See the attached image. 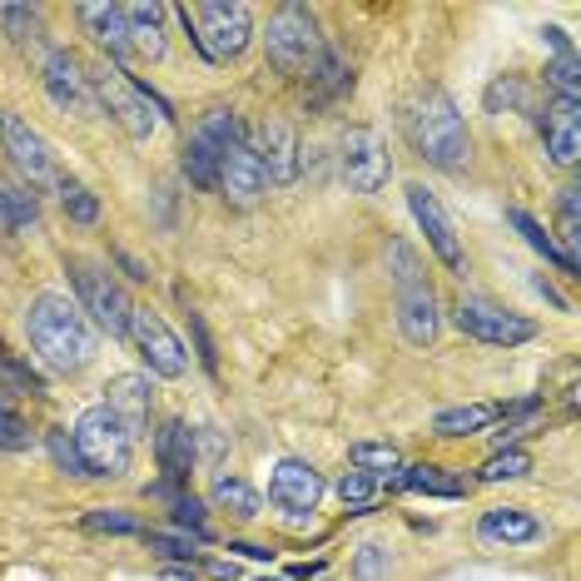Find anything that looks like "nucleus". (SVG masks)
<instances>
[{
  "label": "nucleus",
  "instance_id": "nucleus-1",
  "mask_svg": "<svg viewBox=\"0 0 581 581\" xmlns=\"http://www.w3.org/2000/svg\"><path fill=\"white\" fill-rule=\"evenodd\" d=\"M25 333H31L35 358L51 373H80L95 358V329L80 313V303H71L65 293H35L25 309Z\"/></svg>",
  "mask_w": 581,
  "mask_h": 581
},
{
  "label": "nucleus",
  "instance_id": "nucleus-2",
  "mask_svg": "<svg viewBox=\"0 0 581 581\" xmlns=\"http://www.w3.org/2000/svg\"><path fill=\"white\" fill-rule=\"evenodd\" d=\"M174 15L184 21L194 51L209 65L239 61L254 41V11L239 0H194V6H174Z\"/></svg>",
  "mask_w": 581,
  "mask_h": 581
},
{
  "label": "nucleus",
  "instance_id": "nucleus-3",
  "mask_svg": "<svg viewBox=\"0 0 581 581\" xmlns=\"http://www.w3.org/2000/svg\"><path fill=\"white\" fill-rule=\"evenodd\" d=\"M388 263H392V289H398V329L412 348H428L438 338V293H432L422 259L412 244L392 239L388 244Z\"/></svg>",
  "mask_w": 581,
  "mask_h": 581
},
{
  "label": "nucleus",
  "instance_id": "nucleus-4",
  "mask_svg": "<svg viewBox=\"0 0 581 581\" xmlns=\"http://www.w3.org/2000/svg\"><path fill=\"white\" fill-rule=\"evenodd\" d=\"M75 452H80L85 477H125L135 462V438L110 408H85L75 418Z\"/></svg>",
  "mask_w": 581,
  "mask_h": 581
},
{
  "label": "nucleus",
  "instance_id": "nucleus-5",
  "mask_svg": "<svg viewBox=\"0 0 581 581\" xmlns=\"http://www.w3.org/2000/svg\"><path fill=\"white\" fill-rule=\"evenodd\" d=\"M323 31L319 15L309 6H279V15L269 21V35H263V55L279 75H313V65L323 61Z\"/></svg>",
  "mask_w": 581,
  "mask_h": 581
},
{
  "label": "nucleus",
  "instance_id": "nucleus-6",
  "mask_svg": "<svg viewBox=\"0 0 581 581\" xmlns=\"http://www.w3.org/2000/svg\"><path fill=\"white\" fill-rule=\"evenodd\" d=\"M412 140H418L422 160L438 164V170H462V164L472 160L467 125H462V115L448 90H432L428 100H422L418 120H412Z\"/></svg>",
  "mask_w": 581,
  "mask_h": 581
},
{
  "label": "nucleus",
  "instance_id": "nucleus-7",
  "mask_svg": "<svg viewBox=\"0 0 581 581\" xmlns=\"http://www.w3.org/2000/svg\"><path fill=\"white\" fill-rule=\"evenodd\" d=\"M90 95H100V105L115 115V125H120L130 140H150L154 135V95L144 90V85H135L130 75L120 71V65H110V61H100L95 65V75H90Z\"/></svg>",
  "mask_w": 581,
  "mask_h": 581
},
{
  "label": "nucleus",
  "instance_id": "nucleus-8",
  "mask_svg": "<svg viewBox=\"0 0 581 581\" xmlns=\"http://www.w3.org/2000/svg\"><path fill=\"white\" fill-rule=\"evenodd\" d=\"M71 283H75V299H80V313L90 319V329L110 333V338H125V333H130L135 303L110 273L95 269V263H71Z\"/></svg>",
  "mask_w": 581,
  "mask_h": 581
},
{
  "label": "nucleus",
  "instance_id": "nucleus-9",
  "mask_svg": "<svg viewBox=\"0 0 581 581\" xmlns=\"http://www.w3.org/2000/svg\"><path fill=\"white\" fill-rule=\"evenodd\" d=\"M452 323H458L467 338L497 343V348H517V343L537 338V323H531V319H521V313H507L502 303L477 299V293H462V299L452 303Z\"/></svg>",
  "mask_w": 581,
  "mask_h": 581
},
{
  "label": "nucleus",
  "instance_id": "nucleus-10",
  "mask_svg": "<svg viewBox=\"0 0 581 581\" xmlns=\"http://www.w3.org/2000/svg\"><path fill=\"white\" fill-rule=\"evenodd\" d=\"M130 338H135V348H140L144 368H150L154 378H184L190 353H184L180 333H174L154 309H130Z\"/></svg>",
  "mask_w": 581,
  "mask_h": 581
},
{
  "label": "nucleus",
  "instance_id": "nucleus-11",
  "mask_svg": "<svg viewBox=\"0 0 581 581\" xmlns=\"http://www.w3.org/2000/svg\"><path fill=\"white\" fill-rule=\"evenodd\" d=\"M343 180H348V190L358 194H383L392 180V160H388V144H383L378 130H368V125H358V130L343 135Z\"/></svg>",
  "mask_w": 581,
  "mask_h": 581
},
{
  "label": "nucleus",
  "instance_id": "nucleus-12",
  "mask_svg": "<svg viewBox=\"0 0 581 581\" xmlns=\"http://www.w3.org/2000/svg\"><path fill=\"white\" fill-rule=\"evenodd\" d=\"M249 154L259 160L263 180L269 184H293L299 180V130H293L283 115H263L249 130Z\"/></svg>",
  "mask_w": 581,
  "mask_h": 581
},
{
  "label": "nucleus",
  "instance_id": "nucleus-13",
  "mask_svg": "<svg viewBox=\"0 0 581 581\" xmlns=\"http://www.w3.org/2000/svg\"><path fill=\"white\" fill-rule=\"evenodd\" d=\"M402 194H408V209H412V219H418V229L428 234L432 254H438L452 273H467V254H462V239H458V229H452L448 209L438 204V194H432L428 184H418V180H412Z\"/></svg>",
  "mask_w": 581,
  "mask_h": 581
},
{
  "label": "nucleus",
  "instance_id": "nucleus-14",
  "mask_svg": "<svg viewBox=\"0 0 581 581\" xmlns=\"http://www.w3.org/2000/svg\"><path fill=\"white\" fill-rule=\"evenodd\" d=\"M0 144H6V154H11L15 170H21L31 184H41L55 174L51 140H45L41 130H31V120H21V115H0Z\"/></svg>",
  "mask_w": 581,
  "mask_h": 581
},
{
  "label": "nucleus",
  "instance_id": "nucleus-15",
  "mask_svg": "<svg viewBox=\"0 0 581 581\" xmlns=\"http://www.w3.org/2000/svg\"><path fill=\"white\" fill-rule=\"evenodd\" d=\"M319 497H323V477H319V467H313V462L283 458L279 467H273V477H269V502H273L279 512H293V517H303V512L319 507Z\"/></svg>",
  "mask_w": 581,
  "mask_h": 581
},
{
  "label": "nucleus",
  "instance_id": "nucleus-16",
  "mask_svg": "<svg viewBox=\"0 0 581 581\" xmlns=\"http://www.w3.org/2000/svg\"><path fill=\"white\" fill-rule=\"evenodd\" d=\"M45 95H51L61 110L71 115H90L95 110V95H90V75L80 71V61H75L71 51H51L45 55Z\"/></svg>",
  "mask_w": 581,
  "mask_h": 581
},
{
  "label": "nucleus",
  "instance_id": "nucleus-17",
  "mask_svg": "<svg viewBox=\"0 0 581 581\" xmlns=\"http://www.w3.org/2000/svg\"><path fill=\"white\" fill-rule=\"evenodd\" d=\"M214 190H219L234 209H254V204L263 200L269 180H263L259 160L249 154V144H234V150L219 160V184H214Z\"/></svg>",
  "mask_w": 581,
  "mask_h": 581
},
{
  "label": "nucleus",
  "instance_id": "nucleus-18",
  "mask_svg": "<svg viewBox=\"0 0 581 581\" xmlns=\"http://www.w3.org/2000/svg\"><path fill=\"white\" fill-rule=\"evenodd\" d=\"M541 140H547L551 164H577L581 160V105L551 100L541 110Z\"/></svg>",
  "mask_w": 581,
  "mask_h": 581
},
{
  "label": "nucleus",
  "instance_id": "nucleus-19",
  "mask_svg": "<svg viewBox=\"0 0 581 581\" xmlns=\"http://www.w3.org/2000/svg\"><path fill=\"white\" fill-rule=\"evenodd\" d=\"M80 25H85V35L100 45V55L110 65H120L125 55H130V25H125L120 6H110V0H90V6H80Z\"/></svg>",
  "mask_w": 581,
  "mask_h": 581
},
{
  "label": "nucleus",
  "instance_id": "nucleus-20",
  "mask_svg": "<svg viewBox=\"0 0 581 581\" xmlns=\"http://www.w3.org/2000/svg\"><path fill=\"white\" fill-rule=\"evenodd\" d=\"M150 402H154V392H150V378H144V373H120V378H110V388H105V408L130 428V438L150 428Z\"/></svg>",
  "mask_w": 581,
  "mask_h": 581
},
{
  "label": "nucleus",
  "instance_id": "nucleus-21",
  "mask_svg": "<svg viewBox=\"0 0 581 581\" xmlns=\"http://www.w3.org/2000/svg\"><path fill=\"white\" fill-rule=\"evenodd\" d=\"M477 541H487V547H527V541H541V521L527 507H492L477 521Z\"/></svg>",
  "mask_w": 581,
  "mask_h": 581
},
{
  "label": "nucleus",
  "instance_id": "nucleus-22",
  "mask_svg": "<svg viewBox=\"0 0 581 581\" xmlns=\"http://www.w3.org/2000/svg\"><path fill=\"white\" fill-rule=\"evenodd\" d=\"M125 11V25H130V51L140 55V61H164V6H150V0H140V6H120Z\"/></svg>",
  "mask_w": 581,
  "mask_h": 581
},
{
  "label": "nucleus",
  "instance_id": "nucleus-23",
  "mask_svg": "<svg viewBox=\"0 0 581 581\" xmlns=\"http://www.w3.org/2000/svg\"><path fill=\"white\" fill-rule=\"evenodd\" d=\"M154 458H160V472L170 482H184L194 467V432L184 428L180 418H170L160 432H154Z\"/></svg>",
  "mask_w": 581,
  "mask_h": 581
},
{
  "label": "nucleus",
  "instance_id": "nucleus-24",
  "mask_svg": "<svg viewBox=\"0 0 581 581\" xmlns=\"http://www.w3.org/2000/svg\"><path fill=\"white\" fill-rule=\"evenodd\" d=\"M398 487L402 492H428V497H467V482L452 477L448 467H432V462H418V467H398Z\"/></svg>",
  "mask_w": 581,
  "mask_h": 581
},
{
  "label": "nucleus",
  "instance_id": "nucleus-25",
  "mask_svg": "<svg viewBox=\"0 0 581 581\" xmlns=\"http://www.w3.org/2000/svg\"><path fill=\"white\" fill-rule=\"evenodd\" d=\"M209 502H214V507H224L229 517H239V521H254V517H259V507H263L259 492H254L244 477H229V472H219V477H214Z\"/></svg>",
  "mask_w": 581,
  "mask_h": 581
},
{
  "label": "nucleus",
  "instance_id": "nucleus-26",
  "mask_svg": "<svg viewBox=\"0 0 581 581\" xmlns=\"http://www.w3.org/2000/svg\"><path fill=\"white\" fill-rule=\"evenodd\" d=\"M502 408H492V402H467V408H442L438 418H432V432H442V438H472V432H482L487 422H497Z\"/></svg>",
  "mask_w": 581,
  "mask_h": 581
},
{
  "label": "nucleus",
  "instance_id": "nucleus-27",
  "mask_svg": "<svg viewBox=\"0 0 581 581\" xmlns=\"http://www.w3.org/2000/svg\"><path fill=\"white\" fill-rule=\"evenodd\" d=\"M348 85H353V71L343 65V55L338 51H323V61L313 65V75H309V100L313 105H329V100H338Z\"/></svg>",
  "mask_w": 581,
  "mask_h": 581
},
{
  "label": "nucleus",
  "instance_id": "nucleus-28",
  "mask_svg": "<svg viewBox=\"0 0 581 581\" xmlns=\"http://www.w3.org/2000/svg\"><path fill=\"white\" fill-rule=\"evenodd\" d=\"M507 224H512V229H517L521 239H527V244H531V249H537V254H547V263H561V273H577V269H581L577 259H567V254L557 249V239H551V234L541 229V224L531 219L527 209H507Z\"/></svg>",
  "mask_w": 581,
  "mask_h": 581
},
{
  "label": "nucleus",
  "instance_id": "nucleus-29",
  "mask_svg": "<svg viewBox=\"0 0 581 581\" xmlns=\"http://www.w3.org/2000/svg\"><path fill=\"white\" fill-rule=\"evenodd\" d=\"M219 160H224L219 150H209L200 135H190V144H184V180L194 190H214L219 184Z\"/></svg>",
  "mask_w": 581,
  "mask_h": 581
},
{
  "label": "nucleus",
  "instance_id": "nucleus-30",
  "mask_svg": "<svg viewBox=\"0 0 581 581\" xmlns=\"http://www.w3.org/2000/svg\"><path fill=\"white\" fill-rule=\"evenodd\" d=\"M194 135H200V140L209 144V150H219V154H229L234 144H244L239 115H234V110H224V105H214V110L200 120V130H194Z\"/></svg>",
  "mask_w": 581,
  "mask_h": 581
},
{
  "label": "nucleus",
  "instance_id": "nucleus-31",
  "mask_svg": "<svg viewBox=\"0 0 581 581\" xmlns=\"http://www.w3.org/2000/svg\"><path fill=\"white\" fill-rule=\"evenodd\" d=\"M348 462L353 472H368V477H383V472H398L402 458L392 442H353L348 448Z\"/></svg>",
  "mask_w": 581,
  "mask_h": 581
},
{
  "label": "nucleus",
  "instance_id": "nucleus-32",
  "mask_svg": "<svg viewBox=\"0 0 581 581\" xmlns=\"http://www.w3.org/2000/svg\"><path fill=\"white\" fill-rule=\"evenodd\" d=\"M527 472H531V452L507 448V452H497V458L482 462L477 482H517V477H527Z\"/></svg>",
  "mask_w": 581,
  "mask_h": 581
},
{
  "label": "nucleus",
  "instance_id": "nucleus-33",
  "mask_svg": "<svg viewBox=\"0 0 581 581\" xmlns=\"http://www.w3.org/2000/svg\"><path fill=\"white\" fill-rule=\"evenodd\" d=\"M487 110L502 115V110H527V80L521 75H497L487 85Z\"/></svg>",
  "mask_w": 581,
  "mask_h": 581
},
{
  "label": "nucleus",
  "instance_id": "nucleus-34",
  "mask_svg": "<svg viewBox=\"0 0 581 581\" xmlns=\"http://www.w3.org/2000/svg\"><path fill=\"white\" fill-rule=\"evenodd\" d=\"M333 492H338V502L348 512H363L373 497H378V477H368V472H343V477L333 482Z\"/></svg>",
  "mask_w": 581,
  "mask_h": 581
},
{
  "label": "nucleus",
  "instance_id": "nucleus-35",
  "mask_svg": "<svg viewBox=\"0 0 581 581\" xmlns=\"http://www.w3.org/2000/svg\"><path fill=\"white\" fill-rule=\"evenodd\" d=\"M6 190V209H11V224H15V234L21 229H31L35 219H41V200H35L25 184H0Z\"/></svg>",
  "mask_w": 581,
  "mask_h": 581
},
{
  "label": "nucleus",
  "instance_id": "nucleus-36",
  "mask_svg": "<svg viewBox=\"0 0 581 581\" xmlns=\"http://www.w3.org/2000/svg\"><path fill=\"white\" fill-rule=\"evenodd\" d=\"M0 31L11 41H35L41 35V11H31V6H0Z\"/></svg>",
  "mask_w": 581,
  "mask_h": 581
},
{
  "label": "nucleus",
  "instance_id": "nucleus-37",
  "mask_svg": "<svg viewBox=\"0 0 581 581\" xmlns=\"http://www.w3.org/2000/svg\"><path fill=\"white\" fill-rule=\"evenodd\" d=\"M61 204H65V214H71L75 224H95V219H100V200H95V194L85 190V184H71V180H65V184H61Z\"/></svg>",
  "mask_w": 581,
  "mask_h": 581
},
{
  "label": "nucleus",
  "instance_id": "nucleus-38",
  "mask_svg": "<svg viewBox=\"0 0 581 581\" xmlns=\"http://www.w3.org/2000/svg\"><path fill=\"white\" fill-rule=\"evenodd\" d=\"M547 85L557 90V100H577L581 95V75H577V55H561L547 65Z\"/></svg>",
  "mask_w": 581,
  "mask_h": 581
},
{
  "label": "nucleus",
  "instance_id": "nucleus-39",
  "mask_svg": "<svg viewBox=\"0 0 581 581\" xmlns=\"http://www.w3.org/2000/svg\"><path fill=\"white\" fill-rule=\"evenodd\" d=\"M388 551L378 547V541H363L358 547V557H353V581H383L388 577Z\"/></svg>",
  "mask_w": 581,
  "mask_h": 581
},
{
  "label": "nucleus",
  "instance_id": "nucleus-40",
  "mask_svg": "<svg viewBox=\"0 0 581 581\" xmlns=\"http://www.w3.org/2000/svg\"><path fill=\"white\" fill-rule=\"evenodd\" d=\"M577 204H581V190H577V184H567V190H561V200H557V209H561V239H567V249H561V254H567V259H577V239H581V234H577Z\"/></svg>",
  "mask_w": 581,
  "mask_h": 581
},
{
  "label": "nucleus",
  "instance_id": "nucleus-41",
  "mask_svg": "<svg viewBox=\"0 0 581 581\" xmlns=\"http://www.w3.org/2000/svg\"><path fill=\"white\" fill-rule=\"evenodd\" d=\"M144 541H150L160 557H170V561H194V557H200L194 537H174V531H144Z\"/></svg>",
  "mask_w": 581,
  "mask_h": 581
},
{
  "label": "nucleus",
  "instance_id": "nucleus-42",
  "mask_svg": "<svg viewBox=\"0 0 581 581\" xmlns=\"http://www.w3.org/2000/svg\"><path fill=\"white\" fill-rule=\"evenodd\" d=\"M174 527L194 531V541H209V527H204V502L200 497H174Z\"/></svg>",
  "mask_w": 581,
  "mask_h": 581
},
{
  "label": "nucleus",
  "instance_id": "nucleus-43",
  "mask_svg": "<svg viewBox=\"0 0 581 581\" xmlns=\"http://www.w3.org/2000/svg\"><path fill=\"white\" fill-rule=\"evenodd\" d=\"M45 442H51V458L61 462L65 472H75V477H85V467H80V452H75V438H71V432L51 428V438H45Z\"/></svg>",
  "mask_w": 581,
  "mask_h": 581
},
{
  "label": "nucleus",
  "instance_id": "nucleus-44",
  "mask_svg": "<svg viewBox=\"0 0 581 581\" xmlns=\"http://www.w3.org/2000/svg\"><path fill=\"white\" fill-rule=\"evenodd\" d=\"M0 378L15 383V388H25V392H41V378H35L25 363H15L11 353H6V343H0Z\"/></svg>",
  "mask_w": 581,
  "mask_h": 581
},
{
  "label": "nucleus",
  "instance_id": "nucleus-45",
  "mask_svg": "<svg viewBox=\"0 0 581 581\" xmlns=\"http://www.w3.org/2000/svg\"><path fill=\"white\" fill-rule=\"evenodd\" d=\"M219 458H224V432L219 428H200V432H194V462L214 467Z\"/></svg>",
  "mask_w": 581,
  "mask_h": 581
},
{
  "label": "nucleus",
  "instance_id": "nucleus-46",
  "mask_svg": "<svg viewBox=\"0 0 581 581\" xmlns=\"http://www.w3.org/2000/svg\"><path fill=\"white\" fill-rule=\"evenodd\" d=\"M85 527L90 531H140V521L130 517V512H90V517H85Z\"/></svg>",
  "mask_w": 581,
  "mask_h": 581
},
{
  "label": "nucleus",
  "instance_id": "nucleus-47",
  "mask_svg": "<svg viewBox=\"0 0 581 581\" xmlns=\"http://www.w3.org/2000/svg\"><path fill=\"white\" fill-rule=\"evenodd\" d=\"M31 442V432H25V422L15 418L6 402H0V448H25Z\"/></svg>",
  "mask_w": 581,
  "mask_h": 581
},
{
  "label": "nucleus",
  "instance_id": "nucleus-48",
  "mask_svg": "<svg viewBox=\"0 0 581 581\" xmlns=\"http://www.w3.org/2000/svg\"><path fill=\"white\" fill-rule=\"evenodd\" d=\"M190 329H194V338H200V363L209 373H219V363H214V343H209V333H204V319L200 313H190Z\"/></svg>",
  "mask_w": 581,
  "mask_h": 581
},
{
  "label": "nucleus",
  "instance_id": "nucleus-49",
  "mask_svg": "<svg viewBox=\"0 0 581 581\" xmlns=\"http://www.w3.org/2000/svg\"><path fill=\"white\" fill-rule=\"evenodd\" d=\"M541 45H551V51H557V61L561 55H571V45H567V35L557 31V25H547V31H541Z\"/></svg>",
  "mask_w": 581,
  "mask_h": 581
},
{
  "label": "nucleus",
  "instance_id": "nucleus-50",
  "mask_svg": "<svg viewBox=\"0 0 581 581\" xmlns=\"http://www.w3.org/2000/svg\"><path fill=\"white\" fill-rule=\"evenodd\" d=\"M115 259H120V263H125V273H130V279H135V283H144V279H150V273H144V263H140V259H130V254H125V249H120V254H115Z\"/></svg>",
  "mask_w": 581,
  "mask_h": 581
},
{
  "label": "nucleus",
  "instance_id": "nucleus-51",
  "mask_svg": "<svg viewBox=\"0 0 581 581\" xmlns=\"http://www.w3.org/2000/svg\"><path fill=\"white\" fill-rule=\"evenodd\" d=\"M209 577H219V581H239V567H234V561H209Z\"/></svg>",
  "mask_w": 581,
  "mask_h": 581
},
{
  "label": "nucleus",
  "instance_id": "nucleus-52",
  "mask_svg": "<svg viewBox=\"0 0 581 581\" xmlns=\"http://www.w3.org/2000/svg\"><path fill=\"white\" fill-rule=\"evenodd\" d=\"M537 293H541V299H547V303H551V309H561V313H567V299H561V293H557V289H551V283H547V279H537Z\"/></svg>",
  "mask_w": 581,
  "mask_h": 581
},
{
  "label": "nucleus",
  "instance_id": "nucleus-53",
  "mask_svg": "<svg viewBox=\"0 0 581 581\" xmlns=\"http://www.w3.org/2000/svg\"><path fill=\"white\" fill-rule=\"evenodd\" d=\"M229 551H244V557H254V561H273V551L269 547H254V541H239V547H229Z\"/></svg>",
  "mask_w": 581,
  "mask_h": 581
},
{
  "label": "nucleus",
  "instance_id": "nucleus-54",
  "mask_svg": "<svg viewBox=\"0 0 581 581\" xmlns=\"http://www.w3.org/2000/svg\"><path fill=\"white\" fill-rule=\"evenodd\" d=\"M160 581H200V571H190V567H164Z\"/></svg>",
  "mask_w": 581,
  "mask_h": 581
},
{
  "label": "nucleus",
  "instance_id": "nucleus-55",
  "mask_svg": "<svg viewBox=\"0 0 581 581\" xmlns=\"http://www.w3.org/2000/svg\"><path fill=\"white\" fill-rule=\"evenodd\" d=\"M0 234H15V224H11V209H6V190H0Z\"/></svg>",
  "mask_w": 581,
  "mask_h": 581
},
{
  "label": "nucleus",
  "instance_id": "nucleus-56",
  "mask_svg": "<svg viewBox=\"0 0 581 581\" xmlns=\"http://www.w3.org/2000/svg\"><path fill=\"white\" fill-rule=\"evenodd\" d=\"M254 581H283V577H254Z\"/></svg>",
  "mask_w": 581,
  "mask_h": 581
}]
</instances>
